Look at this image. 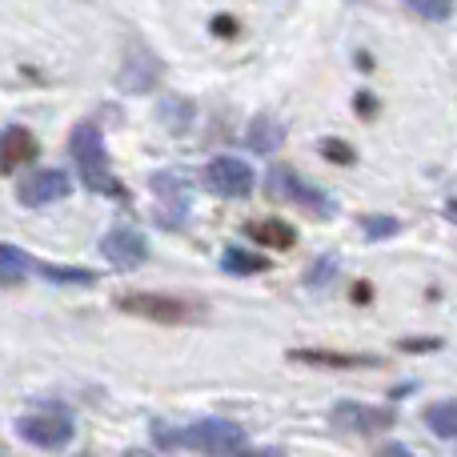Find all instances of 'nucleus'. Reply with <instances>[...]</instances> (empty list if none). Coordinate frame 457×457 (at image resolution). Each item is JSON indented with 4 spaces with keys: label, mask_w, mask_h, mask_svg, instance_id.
Segmentation results:
<instances>
[{
    "label": "nucleus",
    "mask_w": 457,
    "mask_h": 457,
    "mask_svg": "<svg viewBox=\"0 0 457 457\" xmlns=\"http://www.w3.org/2000/svg\"><path fill=\"white\" fill-rule=\"evenodd\" d=\"M69 153H72V161H77L80 181H85L93 193H104V197H125V189L117 185V177L109 173V157H104L101 129H96L93 120H85V125H77L69 133Z\"/></svg>",
    "instance_id": "obj_1"
},
{
    "label": "nucleus",
    "mask_w": 457,
    "mask_h": 457,
    "mask_svg": "<svg viewBox=\"0 0 457 457\" xmlns=\"http://www.w3.org/2000/svg\"><path fill=\"white\" fill-rule=\"evenodd\" d=\"M265 197L277 201V205L301 209V213L317 217V221H325V217L337 213V205H333V201L325 197L321 189H313L309 181H301V177L293 173V169H285V165H273L265 173Z\"/></svg>",
    "instance_id": "obj_2"
},
{
    "label": "nucleus",
    "mask_w": 457,
    "mask_h": 457,
    "mask_svg": "<svg viewBox=\"0 0 457 457\" xmlns=\"http://www.w3.org/2000/svg\"><path fill=\"white\" fill-rule=\"evenodd\" d=\"M117 305L125 309V313L157 321V325H189V321L205 317L201 305H193V301H185V297H169V293H125Z\"/></svg>",
    "instance_id": "obj_3"
},
{
    "label": "nucleus",
    "mask_w": 457,
    "mask_h": 457,
    "mask_svg": "<svg viewBox=\"0 0 457 457\" xmlns=\"http://www.w3.org/2000/svg\"><path fill=\"white\" fill-rule=\"evenodd\" d=\"M177 445L197 450V453H241L245 450V434L233 426V421L205 418V421H193V426L177 429Z\"/></svg>",
    "instance_id": "obj_4"
},
{
    "label": "nucleus",
    "mask_w": 457,
    "mask_h": 457,
    "mask_svg": "<svg viewBox=\"0 0 457 457\" xmlns=\"http://www.w3.org/2000/svg\"><path fill=\"white\" fill-rule=\"evenodd\" d=\"M333 429L341 434H381V429H394L397 413L389 405H361V402H341L329 413Z\"/></svg>",
    "instance_id": "obj_5"
},
{
    "label": "nucleus",
    "mask_w": 457,
    "mask_h": 457,
    "mask_svg": "<svg viewBox=\"0 0 457 457\" xmlns=\"http://www.w3.org/2000/svg\"><path fill=\"white\" fill-rule=\"evenodd\" d=\"M201 181H205L209 193H217V197L225 201H241L253 193V169L245 165V161L237 157H217L205 165V173H201Z\"/></svg>",
    "instance_id": "obj_6"
},
{
    "label": "nucleus",
    "mask_w": 457,
    "mask_h": 457,
    "mask_svg": "<svg viewBox=\"0 0 457 457\" xmlns=\"http://www.w3.org/2000/svg\"><path fill=\"white\" fill-rule=\"evenodd\" d=\"M69 193H72V181H69V173H61V169H32V173H24L21 185H16V197H21V205H29V209L64 201Z\"/></svg>",
    "instance_id": "obj_7"
},
{
    "label": "nucleus",
    "mask_w": 457,
    "mask_h": 457,
    "mask_svg": "<svg viewBox=\"0 0 457 457\" xmlns=\"http://www.w3.org/2000/svg\"><path fill=\"white\" fill-rule=\"evenodd\" d=\"M16 429L24 442L40 445V450H64L72 442V421L64 413H24Z\"/></svg>",
    "instance_id": "obj_8"
},
{
    "label": "nucleus",
    "mask_w": 457,
    "mask_h": 457,
    "mask_svg": "<svg viewBox=\"0 0 457 457\" xmlns=\"http://www.w3.org/2000/svg\"><path fill=\"white\" fill-rule=\"evenodd\" d=\"M161 61L153 56L149 45H129L125 53V64H120V88L125 93H149V88H157L161 80Z\"/></svg>",
    "instance_id": "obj_9"
},
{
    "label": "nucleus",
    "mask_w": 457,
    "mask_h": 457,
    "mask_svg": "<svg viewBox=\"0 0 457 457\" xmlns=\"http://www.w3.org/2000/svg\"><path fill=\"white\" fill-rule=\"evenodd\" d=\"M101 253L109 257V265L117 269H137L141 261H149V241H145L137 228H109L101 237Z\"/></svg>",
    "instance_id": "obj_10"
},
{
    "label": "nucleus",
    "mask_w": 457,
    "mask_h": 457,
    "mask_svg": "<svg viewBox=\"0 0 457 457\" xmlns=\"http://www.w3.org/2000/svg\"><path fill=\"white\" fill-rule=\"evenodd\" d=\"M153 193H157L161 201V225H181L185 213H189V189H185V181L177 173H153Z\"/></svg>",
    "instance_id": "obj_11"
},
{
    "label": "nucleus",
    "mask_w": 457,
    "mask_h": 457,
    "mask_svg": "<svg viewBox=\"0 0 457 457\" xmlns=\"http://www.w3.org/2000/svg\"><path fill=\"white\" fill-rule=\"evenodd\" d=\"M289 361H297V365H321V370H378L381 357L341 353V349H289Z\"/></svg>",
    "instance_id": "obj_12"
},
{
    "label": "nucleus",
    "mask_w": 457,
    "mask_h": 457,
    "mask_svg": "<svg viewBox=\"0 0 457 457\" xmlns=\"http://www.w3.org/2000/svg\"><path fill=\"white\" fill-rule=\"evenodd\" d=\"M32 157H37V137L29 129L12 125L0 133V173H12V169L29 165Z\"/></svg>",
    "instance_id": "obj_13"
},
{
    "label": "nucleus",
    "mask_w": 457,
    "mask_h": 457,
    "mask_svg": "<svg viewBox=\"0 0 457 457\" xmlns=\"http://www.w3.org/2000/svg\"><path fill=\"white\" fill-rule=\"evenodd\" d=\"M245 237H253L257 245H269V249H293V241H297V233H293L285 221H273V217L249 221L245 225Z\"/></svg>",
    "instance_id": "obj_14"
},
{
    "label": "nucleus",
    "mask_w": 457,
    "mask_h": 457,
    "mask_svg": "<svg viewBox=\"0 0 457 457\" xmlns=\"http://www.w3.org/2000/svg\"><path fill=\"white\" fill-rule=\"evenodd\" d=\"M285 141V125L277 117H269V112H261V117H253L249 125V145L257 153H273L277 145Z\"/></svg>",
    "instance_id": "obj_15"
},
{
    "label": "nucleus",
    "mask_w": 457,
    "mask_h": 457,
    "mask_svg": "<svg viewBox=\"0 0 457 457\" xmlns=\"http://www.w3.org/2000/svg\"><path fill=\"white\" fill-rule=\"evenodd\" d=\"M32 273V257L12 245H0V285H21Z\"/></svg>",
    "instance_id": "obj_16"
},
{
    "label": "nucleus",
    "mask_w": 457,
    "mask_h": 457,
    "mask_svg": "<svg viewBox=\"0 0 457 457\" xmlns=\"http://www.w3.org/2000/svg\"><path fill=\"white\" fill-rule=\"evenodd\" d=\"M221 269L225 273H237V277H253V273H265L269 261L261 257V253H249V249H225Z\"/></svg>",
    "instance_id": "obj_17"
},
{
    "label": "nucleus",
    "mask_w": 457,
    "mask_h": 457,
    "mask_svg": "<svg viewBox=\"0 0 457 457\" xmlns=\"http://www.w3.org/2000/svg\"><path fill=\"white\" fill-rule=\"evenodd\" d=\"M426 421H429V429H434L437 437H445V442H453L457 437V405L453 402H434L426 410Z\"/></svg>",
    "instance_id": "obj_18"
},
{
    "label": "nucleus",
    "mask_w": 457,
    "mask_h": 457,
    "mask_svg": "<svg viewBox=\"0 0 457 457\" xmlns=\"http://www.w3.org/2000/svg\"><path fill=\"white\" fill-rule=\"evenodd\" d=\"M32 269H37L40 277H48V281H64V285H93V273H88V269H69V265H37V261H32Z\"/></svg>",
    "instance_id": "obj_19"
},
{
    "label": "nucleus",
    "mask_w": 457,
    "mask_h": 457,
    "mask_svg": "<svg viewBox=\"0 0 457 457\" xmlns=\"http://www.w3.org/2000/svg\"><path fill=\"white\" fill-rule=\"evenodd\" d=\"M397 228H402V221H397V217H378V213L361 217V233L370 237V241H386V237H397Z\"/></svg>",
    "instance_id": "obj_20"
},
{
    "label": "nucleus",
    "mask_w": 457,
    "mask_h": 457,
    "mask_svg": "<svg viewBox=\"0 0 457 457\" xmlns=\"http://www.w3.org/2000/svg\"><path fill=\"white\" fill-rule=\"evenodd\" d=\"M405 4L418 16H426V21H445L453 12V0H405Z\"/></svg>",
    "instance_id": "obj_21"
},
{
    "label": "nucleus",
    "mask_w": 457,
    "mask_h": 457,
    "mask_svg": "<svg viewBox=\"0 0 457 457\" xmlns=\"http://www.w3.org/2000/svg\"><path fill=\"white\" fill-rule=\"evenodd\" d=\"M161 120L173 129H185V120H189V101H181V96H177V101H165L161 104Z\"/></svg>",
    "instance_id": "obj_22"
},
{
    "label": "nucleus",
    "mask_w": 457,
    "mask_h": 457,
    "mask_svg": "<svg viewBox=\"0 0 457 457\" xmlns=\"http://www.w3.org/2000/svg\"><path fill=\"white\" fill-rule=\"evenodd\" d=\"M321 157L337 161V165H353V161H357V153L349 149V145H341V141H321Z\"/></svg>",
    "instance_id": "obj_23"
},
{
    "label": "nucleus",
    "mask_w": 457,
    "mask_h": 457,
    "mask_svg": "<svg viewBox=\"0 0 457 457\" xmlns=\"http://www.w3.org/2000/svg\"><path fill=\"white\" fill-rule=\"evenodd\" d=\"M357 112H361V117H373V112H378V96L357 93Z\"/></svg>",
    "instance_id": "obj_24"
},
{
    "label": "nucleus",
    "mask_w": 457,
    "mask_h": 457,
    "mask_svg": "<svg viewBox=\"0 0 457 457\" xmlns=\"http://www.w3.org/2000/svg\"><path fill=\"white\" fill-rule=\"evenodd\" d=\"M402 349H413V353H426V349H437V341H405Z\"/></svg>",
    "instance_id": "obj_25"
},
{
    "label": "nucleus",
    "mask_w": 457,
    "mask_h": 457,
    "mask_svg": "<svg viewBox=\"0 0 457 457\" xmlns=\"http://www.w3.org/2000/svg\"><path fill=\"white\" fill-rule=\"evenodd\" d=\"M353 297H357V305H365V301H370V285H357Z\"/></svg>",
    "instance_id": "obj_26"
}]
</instances>
